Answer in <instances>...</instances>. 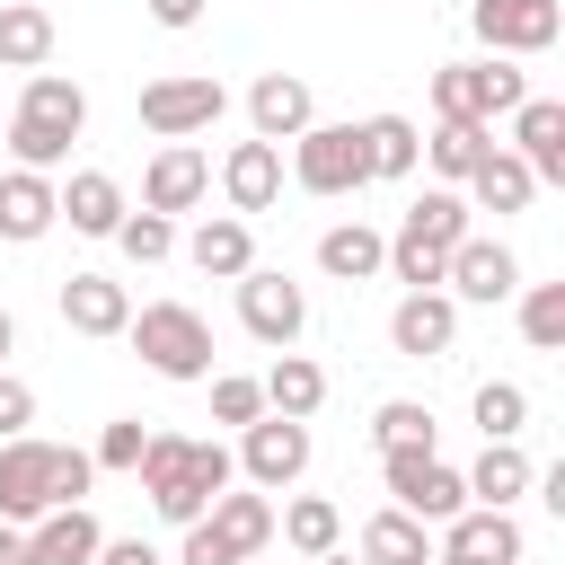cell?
<instances>
[{"label":"cell","mask_w":565,"mask_h":565,"mask_svg":"<svg viewBox=\"0 0 565 565\" xmlns=\"http://www.w3.org/2000/svg\"><path fill=\"white\" fill-rule=\"evenodd\" d=\"M88 486H97V468H88V450H71V441H53V512H62V503H88Z\"/></svg>","instance_id":"60d3db41"},{"label":"cell","mask_w":565,"mask_h":565,"mask_svg":"<svg viewBox=\"0 0 565 565\" xmlns=\"http://www.w3.org/2000/svg\"><path fill=\"white\" fill-rule=\"evenodd\" d=\"M247 124H256V141H300L309 124H318V97H309V79L300 71H256L247 79Z\"/></svg>","instance_id":"5bb4252c"},{"label":"cell","mask_w":565,"mask_h":565,"mask_svg":"<svg viewBox=\"0 0 565 565\" xmlns=\"http://www.w3.org/2000/svg\"><path fill=\"white\" fill-rule=\"evenodd\" d=\"M177 247H185V265H194V274H212V282H238V274L256 265V230H247L238 212H203Z\"/></svg>","instance_id":"ffe728a7"},{"label":"cell","mask_w":565,"mask_h":565,"mask_svg":"<svg viewBox=\"0 0 565 565\" xmlns=\"http://www.w3.org/2000/svg\"><path fill=\"white\" fill-rule=\"evenodd\" d=\"M441 291H450V300H477V309H503V300L521 291V256H512L503 238H477V230H468V238L450 247V265H441Z\"/></svg>","instance_id":"7c38bea8"},{"label":"cell","mask_w":565,"mask_h":565,"mask_svg":"<svg viewBox=\"0 0 565 565\" xmlns=\"http://www.w3.org/2000/svg\"><path fill=\"white\" fill-rule=\"evenodd\" d=\"M256 388H265V415H291V424H309V415L327 406V371H318L309 353H274Z\"/></svg>","instance_id":"f546056e"},{"label":"cell","mask_w":565,"mask_h":565,"mask_svg":"<svg viewBox=\"0 0 565 565\" xmlns=\"http://www.w3.org/2000/svg\"><path fill=\"white\" fill-rule=\"evenodd\" d=\"M521 424H530V388L521 380H486L477 388V433L486 441H521Z\"/></svg>","instance_id":"d590c367"},{"label":"cell","mask_w":565,"mask_h":565,"mask_svg":"<svg viewBox=\"0 0 565 565\" xmlns=\"http://www.w3.org/2000/svg\"><path fill=\"white\" fill-rule=\"evenodd\" d=\"M97 565H168L150 539H97Z\"/></svg>","instance_id":"ee69618b"},{"label":"cell","mask_w":565,"mask_h":565,"mask_svg":"<svg viewBox=\"0 0 565 565\" xmlns=\"http://www.w3.org/2000/svg\"><path fill=\"white\" fill-rule=\"evenodd\" d=\"M494 150V124H433L424 132V159H433V177L441 185H468V168Z\"/></svg>","instance_id":"836d02e7"},{"label":"cell","mask_w":565,"mask_h":565,"mask_svg":"<svg viewBox=\"0 0 565 565\" xmlns=\"http://www.w3.org/2000/svg\"><path fill=\"white\" fill-rule=\"evenodd\" d=\"M380 486H388V503H397L406 521H424V530H441V521L468 512V486H459V468H450L441 450H380Z\"/></svg>","instance_id":"8992f818"},{"label":"cell","mask_w":565,"mask_h":565,"mask_svg":"<svg viewBox=\"0 0 565 565\" xmlns=\"http://www.w3.org/2000/svg\"><path fill=\"white\" fill-rule=\"evenodd\" d=\"M53 194H62V221H71L79 238H115V230H124V212H132V203H124V185H115L106 168H71V185H53Z\"/></svg>","instance_id":"d4e9b609"},{"label":"cell","mask_w":565,"mask_h":565,"mask_svg":"<svg viewBox=\"0 0 565 565\" xmlns=\"http://www.w3.org/2000/svg\"><path fill=\"white\" fill-rule=\"evenodd\" d=\"M124 344L141 353V371H159V380H177V388L212 380V318L185 309V300H141L132 327H124Z\"/></svg>","instance_id":"277c9868"},{"label":"cell","mask_w":565,"mask_h":565,"mask_svg":"<svg viewBox=\"0 0 565 565\" xmlns=\"http://www.w3.org/2000/svg\"><path fill=\"white\" fill-rule=\"evenodd\" d=\"M203 194H212V159H203L194 141H159V159L141 168V212L177 221V212H194Z\"/></svg>","instance_id":"9a60e30c"},{"label":"cell","mask_w":565,"mask_h":565,"mask_svg":"<svg viewBox=\"0 0 565 565\" xmlns=\"http://www.w3.org/2000/svg\"><path fill=\"white\" fill-rule=\"evenodd\" d=\"M309 424H291V415H256L247 433H238V450H230V468H238V486H256V494H291L300 477H309Z\"/></svg>","instance_id":"ba28073f"},{"label":"cell","mask_w":565,"mask_h":565,"mask_svg":"<svg viewBox=\"0 0 565 565\" xmlns=\"http://www.w3.org/2000/svg\"><path fill=\"white\" fill-rule=\"evenodd\" d=\"M44 512H53V441L18 433V441H0V521L26 530Z\"/></svg>","instance_id":"4fadbf2b"},{"label":"cell","mask_w":565,"mask_h":565,"mask_svg":"<svg viewBox=\"0 0 565 565\" xmlns=\"http://www.w3.org/2000/svg\"><path fill=\"white\" fill-rule=\"evenodd\" d=\"M115 247H124L132 265H168V256H177V221H159V212H124Z\"/></svg>","instance_id":"74e56055"},{"label":"cell","mask_w":565,"mask_h":565,"mask_svg":"<svg viewBox=\"0 0 565 565\" xmlns=\"http://www.w3.org/2000/svg\"><path fill=\"white\" fill-rule=\"evenodd\" d=\"M265 415V388L247 380V371H212V424H230V433H247Z\"/></svg>","instance_id":"f35d334b"},{"label":"cell","mask_w":565,"mask_h":565,"mask_svg":"<svg viewBox=\"0 0 565 565\" xmlns=\"http://www.w3.org/2000/svg\"><path fill=\"white\" fill-rule=\"evenodd\" d=\"M97 512L88 503H62L44 521H26V565H97Z\"/></svg>","instance_id":"cb8c5ba5"},{"label":"cell","mask_w":565,"mask_h":565,"mask_svg":"<svg viewBox=\"0 0 565 565\" xmlns=\"http://www.w3.org/2000/svg\"><path fill=\"white\" fill-rule=\"evenodd\" d=\"M141 450H150V424H141V415H115V424L97 433L88 468H115V477H132V468H141Z\"/></svg>","instance_id":"ab89813d"},{"label":"cell","mask_w":565,"mask_h":565,"mask_svg":"<svg viewBox=\"0 0 565 565\" xmlns=\"http://www.w3.org/2000/svg\"><path fill=\"white\" fill-rule=\"evenodd\" d=\"M274 530H282L291 556H327V547L344 539V512H335L327 494H291V503H274Z\"/></svg>","instance_id":"d6a6232c"},{"label":"cell","mask_w":565,"mask_h":565,"mask_svg":"<svg viewBox=\"0 0 565 565\" xmlns=\"http://www.w3.org/2000/svg\"><path fill=\"white\" fill-rule=\"evenodd\" d=\"M221 194H230V212L238 221H256V212H274L282 203V150L274 141H230V159H221Z\"/></svg>","instance_id":"d6986e66"},{"label":"cell","mask_w":565,"mask_h":565,"mask_svg":"<svg viewBox=\"0 0 565 565\" xmlns=\"http://www.w3.org/2000/svg\"><path fill=\"white\" fill-rule=\"evenodd\" d=\"M353 132H362V177H371V185H397V177H415V159H424V132H415L406 115H362Z\"/></svg>","instance_id":"4316f807"},{"label":"cell","mask_w":565,"mask_h":565,"mask_svg":"<svg viewBox=\"0 0 565 565\" xmlns=\"http://www.w3.org/2000/svg\"><path fill=\"white\" fill-rule=\"evenodd\" d=\"M388 265V238L371 230V221H335V230H318V274L327 282H371Z\"/></svg>","instance_id":"f1b7e54d"},{"label":"cell","mask_w":565,"mask_h":565,"mask_svg":"<svg viewBox=\"0 0 565 565\" xmlns=\"http://www.w3.org/2000/svg\"><path fill=\"white\" fill-rule=\"evenodd\" d=\"M353 556H362V565H433V530H424V521H406V512L388 503V512H371V521H362Z\"/></svg>","instance_id":"4dcf8cb0"},{"label":"cell","mask_w":565,"mask_h":565,"mask_svg":"<svg viewBox=\"0 0 565 565\" xmlns=\"http://www.w3.org/2000/svg\"><path fill=\"white\" fill-rule=\"evenodd\" d=\"M433 565H468V556H441V547H433Z\"/></svg>","instance_id":"681fc988"},{"label":"cell","mask_w":565,"mask_h":565,"mask_svg":"<svg viewBox=\"0 0 565 565\" xmlns=\"http://www.w3.org/2000/svg\"><path fill=\"white\" fill-rule=\"evenodd\" d=\"M530 477H539V468H530V450H521V441H486V450H477V468H459V486H468V503H477V512H512V503L530 494Z\"/></svg>","instance_id":"7402d4cb"},{"label":"cell","mask_w":565,"mask_h":565,"mask_svg":"<svg viewBox=\"0 0 565 565\" xmlns=\"http://www.w3.org/2000/svg\"><path fill=\"white\" fill-rule=\"evenodd\" d=\"M238 327H247L256 344L291 353L300 327H309V291H300L291 274H274V265H247V274H238Z\"/></svg>","instance_id":"8fae6325"},{"label":"cell","mask_w":565,"mask_h":565,"mask_svg":"<svg viewBox=\"0 0 565 565\" xmlns=\"http://www.w3.org/2000/svg\"><path fill=\"white\" fill-rule=\"evenodd\" d=\"M150 9V26H168V35H185L194 18H203V0H141Z\"/></svg>","instance_id":"f6af8a7d"},{"label":"cell","mask_w":565,"mask_h":565,"mask_svg":"<svg viewBox=\"0 0 565 565\" xmlns=\"http://www.w3.org/2000/svg\"><path fill=\"white\" fill-rule=\"evenodd\" d=\"M309 565H362V556H344V547H327V556H309Z\"/></svg>","instance_id":"c3c4849f"},{"label":"cell","mask_w":565,"mask_h":565,"mask_svg":"<svg viewBox=\"0 0 565 565\" xmlns=\"http://www.w3.org/2000/svg\"><path fill=\"white\" fill-rule=\"evenodd\" d=\"M521 344L530 353H565V282H521Z\"/></svg>","instance_id":"e575fe53"},{"label":"cell","mask_w":565,"mask_h":565,"mask_svg":"<svg viewBox=\"0 0 565 565\" xmlns=\"http://www.w3.org/2000/svg\"><path fill=\"white\" fill-rule=\"evenodd\" d=\"M459 194H468V212H530L539 177H530V168H521V159H512V150L494 141V150H486V159L468 168V185H459Z\"/></svg>","instance_id":"83f0119b"},{"label":"cell","mask_w":565,"mask_h":565,"mask_svg":"<svg viewBox=\"0 0 565 565\" xmlns=\"http://www.w3.org/2000/svg\"><path fill=\"white\" fill-rule=\"evenodd\" d=\"M203 530L247 565L265 539H274V494H256V486H230V494H212V512H203Z\"/></svg>","instance_id":"484cf974"},{"label":"cell","mask_w":565,"mask_h":565,"mask_svg":"<svg viewBox=\"0 0 565 565\" xmlns=\"http://www.w3.org/2000/svg\"><path fill=\"white\" fill-rule=\"evenodd\" d=\"M221 115H230V88H221L212 71H168V79L141 88V132H150V141H194V132H212Z\"/></svg>","instance_id":"52a82bcc"},{"label":"cell","mask_w":565,"mask_h":565,"mask_svg":"<svg viewBox=\"0 0 565 565\" xmlns=\"http://www.w3.org/2000/svg\"><path fill=\"white\" fill-rule=\"evenodd\" d=\"M291 185L300 194H362L371 177H362V132L353 124H309L300 141H291Z\"/></svg>","instance_id":"30bf717a"},{"label":"cell","mask_w":565,"mask_h":565,"mask_svg":"<svg viewBox=\"0 0 565 565\" xmlns=\"http://www.w3.org/2000/svg\"><path fill=\"white\" fill-rule=\"evenodd\" d=\"M53 221H62V194H53V177H35V168H9V177H0V238H9V247H35Z\"/></svg>","instance_id":"603a6c76"},{"label":"cell","mask_w":565,"mask_h":565,"mask_svg":"<svg viewBox=\"0 0 565 565\" xmlns=\"http://www.w3.org/2000/svg\"><path fill=\"white\" fill-rule=\"evenodd\" d=\"M477 230V212H468V194L459 185H424L415 203H406V221L388 230V265L380 274H397L406 291H441V265H450V247Z\"/></svg>","instance_id":"3957f363"},{"label":"cell","mask_w":565,"mask_h":565,"mask_svg":"<svg viewBox=\"0 0 565 565\" xmlns=\"http://www.w3.org/2000/svg\"><path fill=\"white\" fill-rule=\"evenodd\" d=\"M0 565H26V530H9V521H0Z\"/></svg>","instance_id":"bcb514c9"},{"label":"cell","mask_w":565,"mask_h":565,"mask_svg":"<svg viewBox=\"0 0 565 565\" xmlns=\"http://www.w3.org/2000/svg\"><path fill=\"white\" fill-rule=\"evenodd\" d=\"M177 565H238V556H230V547H221L203 521H185V547H177Z\"/></svg>","instance_id":"7bdbcfd3"},{"label":"cell","mask_w":565,"mask_h":565,"mask_svg":"<svg viewBox=\"0 0 565 565\" xmlns=\"http://www.w3.org/2000/svg\"><path fill=\"white\" fill-rule=\"evenodd\" d=\"M88 132V88L79 79H62V71H26V88H18V115H9V159L18 168H35V177H53L62 159H71V141Z\"/></svg>","instance_id":"7a4b0ae2"},{"label":"cell","mask_w":565,"mask_h":565,"mask_svg":"<svg viewBox=\"0 0 565 565\" xmlns=\"http://www.w3.org/2000/svg\"><path fill=\"white\" fill-rule=\"evenodd\" d=\"M388 344H397L406 362H441V353L459 344V300H450V291H406V300L388 309Z\"/></svg>","instance_id":"ac0fdd59"},{"label":"cell","mask_w":565,"mask_h":565,"mask_svg":"<svg viewBox=\"0 0 565 565\" xmlns=\"http://www.w3.org/2000/svg\"><path fill=\"white\" fill-rule=\"evenodd\" d=\"M53 309H62V327L88 335V344H106V335L132 327V291H124L115 274H71V282L53 291Z\"/></svg>","instance_id":"e0dca14e"},{"label":"cell","mask_w":565,"mask_h":565,"mask_svg":"<svg viewBox=\"0 0 565 565\" xmlns=\"http://www.w3.org/2000/svg\"><path fill=\"white\" fill-rule=\"evenodd\" d=\"M530 97V71H512V62H441L433 71V124H494V115H512Z\"/></svg>","instance_id":"5b68a950"},{"label":"cell","mask_w":565,"mask_h":565,"mask_svg":"<svg viewBox=\"0 0 565 565\" xmlns=\"http://www.w3.org/2000/svg\"><path fill=\"white\" fill-rule=\"evenodd\" d=\"M539 185H565V97H521L512 106V141H503Z\"/></svg>","instance_id":"2e32d148"},{"label":"cell","mask_w":565,"mask_h":565,"mask_svg":"<svg viewBox=\"0 0 565 565\" xmlns=\"http://www.w3.org/2000/svg\"><path fill=\"white\" fill-rule=\"evenodd\" d=\"M433 547H441V556H468V565H521V547H530V539H521V521H512V512H477V503H468L459 521H441V539H433Z\"/></svg>","instance_id":"44dd1931"},{"label":"cell","mask_w":565,"mask_h":565,"mask_svg":"<svg viewBox=\"0 0 565 565\" xmlns=\"http://www.w3.org/2000/svg\"><path fill=\"white\" fill-rule=\"evenodd\" d=\"M53 62V9L0 0V71H44Z\"/></svg>","instance_id":"1f68e13d"},{"label":"cell","mask_w":565,"mask_h":565,"mask_svg":"<svg viewBox=\"0 0 565 565\" xmlns=\"http://www.w3.org/2000/svg\"><path fill=\"white\" fill-rule=\"evenodd\" d=\"M371 450H433V406L388 397V406L371 415Z\"/></svg>","instance_id":"8d00e7d4"},{"label":"cell","mask_w":565,"mask_h":565,"mask_svg":"<svg viewBox=\"0 0 565 565\" xmlns=\"http://www.w3.org/2000/svg\"><path fill=\"white\" fill-rule=\"evenodd\" d=\"M468 26H477V44L494 62H530V53H547L565 35V9L556 0H468Z\"/></svg>","instance_id":"9c48e42d"},{"label":"cell","mask_w":565,"mask_h":565,"mask_svg":"<svg viewBox=\"0 0 565 565\" xmlns=\"http://www.w3.org/2000/svg\"><path fill=\"white\" fill-rule=\"evenodd\" d=\"M26 424H35V388H26L18 371H0V441H18Z\"/></svg>","instance_id":"b9f144b4"},{"label":"cell","mask_w":565,"mask_h":565,"mask_svg":"<svg viewBox=\"0 0 565 565\" xmlns=\"http://www.w3.org/2000/svg\"><path fill=\"white\" fill-rule=\"evenodd\" d=\"M141 494H150V512L168 521V530H185V521H203L212 512V494H230L238 486V468H230V450L221 441H194V433H150V450H141Z\"/></svg>","instance_id":"6da1fadb"},{"label":"cell","mask_w":565,"mask_h":565,"mask_svg":"<svg viewBox=\"0 0 565 565\" xmlns=\"http://www.w3.org/2000/svg\"><path fill=\"white\" fill-rule=\"evenodd\" d=\"M18 353V318H9V300H0V362Z\"/></svg>","instance_id":"7dc6e473"}]
</instances>
